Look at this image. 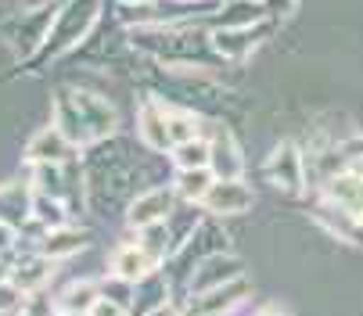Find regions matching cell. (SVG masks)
Segmentation results:
<instances>
[{"instance_id":"1","label":"cell","mask_w":363,"mask_h":316,"mask_svg":"<svg viewBox=\"0 0 363 316\" xmlns=\"http://www.w3.org/2000/svg\"><path fill=\"white\" fill-rule=\"evenodd\" d=\"M97 18H101V0H65V4H58L40 55L58 58V55H65V50L79 47L86 40V33L97 26Z\"/></svg>"},{"instance_id":"2","label":"cell","mask_w":363,"mask_h":316,"mask_svg":"<svg viewBox=\"0 0 363 316\" xmlns=\"http://www.w3.org/2000/svg\"><path fill=\"white\" fill-rule=\"evenodd\" d=\"M245 277H252V270H248V262L234 248L216 252V255H205L201 262H194L187 281H184V298L187 295H201V291H213V288H223V284H234V281H245Z\"/></svg>"},{"instance_id":"3","label":"cell","mask_w":363,"mask_h":316,"mask_svg":"<svg viewBox=\"0 0 363 316\" xmlns=\"http://www.w3.org/2000/svg\"><path fill=\"white\" fill-rule=\"evenodd\" d=\"M267 180L281 191V194H302L309 184V166H306V154L295 140H277L263 162Z\"/></svg>"},{"instance_id":"4","label":"cell","mask_w":363,"mask_h":316,"mask_svg":"<svg viewBox=\"0 0 363 316\" xmlns=\"http://www.w3.org/2000/svg\"><path fill=\"white\" fill-rule=\"evenodd\" d=\"M133 137L151 154H169L173 151V137H169V123H166V97L140 94L137 112H133Z\"/></svg>"},{"instance_id":"5","label":"cell","mask_w":363,"mask_h":316,"mask_svg":"<svg viewBox=\"0 0 363 316\" xmlns=\"http://www.w3.org/2000/svg\"><path fill=\"white\" fill-rule=\"evenodd\" d=\"M177 191H173V184L169 180H162V184H151V187H140L130 201H126V208H123V223L130 227V230H140V227H147V223H162V220H169V213L177 208Z\"/></svg>"},{"instance_id":"6","label":"cell","mask_w":363,"mask_h":316,"mask_svg":"<svg viewBox=\"0 0 363 316\" xmlns=\"http://www.w3.org/2000/svg\"><path fill=\"white\" fill-rule=\"evenodd\" d=\"M11 262V284L29 298V295H47L50 281L62 270V262H55L50 255H43L40 248H18L15 255H8Z\"/></svg>"},{"instance_id":"7","label":"cell","mask_w":363,"mask_h":316,"mask_svg":"<svg viewBox=\"0 0 363 316\" xmlns=\"http://www.w3.org/2000/svg\"><path fill=\"white\" fill-rule=\"evenodd\" d=\"M76 108H79V119L86 126V137L90 144L105 140V137H116L119 133V108L97 90H86V86H69Z\"/></svg>"},{"instance_id":"8","label":"cell","mask_w":363,"mask_h":316,"mask_svg":"<svg viewBox=\"0 0 363 316\" xmlns=\"http://www.w3.org/2000/svg\"><path fill=\"white\" fill-rule=\"evenodd\" d=\"M263 40H270V22L241 26V29L209 26V43H213V55H216L220 62H248Z\"/></svg>"},{"instance_id":"9","label":"cell","mask_w":363,"mask_h":316,"mask_svg":"<svg viewBox=\"0 0 363 316\" xmlns=\"http://www.w3.org/2000/svg\"><path fill=\"white\" fill-rule=\"evenodd\" d=\"M255 201H259V198H255V187L241 176V180H216L213 191L205 194L201 208H205L209 216H216V220H234V216L252 213Z\"/></svg>"},{"instance_id":"10","label":"cell","mask_w":363,"mask_h":316,"mask_svg":"<svg viewBox=\"0 0 363 316\" xmlns=\"http://www.w3.org/2000/svg\"><path fill=\"white\" fill-rule=\"evenodd\" d=\"M248 298H252V288H248V277H245V281L201 291V295H187L180 305L187 309V316H234Z\"/></svg>"},{"instance_id":"11","label":"cell","mask_w":363,"mask_h":316,"mask_svg":"<svg viewBox=\"0 0 363 316\" xmlns=\"http://www.w3.org/2000/svg\"><path fill=\"white\" fill-rule=\"evenodd\" d=\"M72 158H79V147L55 123L33 130L22 144V162H72Z\"/></svg>"},{"instance_id":"12","label":"cell","mask_w":363,"mask_h":316,"mask_svg":"<svg viewBox=\"0 0 363 316\" xmlns=\"http://www.w3.org/2000/svg\"><path fill=\"white\" fill-rule=\"evenodd\" d=\"M90 244H94V234H90L83 223L69 220V223L50 227V230L43 234L40 252H43V255H50L55 262H62V266H69V262H76L79 255H86V252H90Z\"/></svg>"},{"instance_id":"13","label":"cell","mask_w":363,"mask_h":316,"mask_svg":"<svg viewBox=\"0 0 363 316\" xmlns=\"http://www.w3.org/2000/svg\"><path fill=\"white\" fill-rule=\"evenodd\" d=\"M209 169L216 173V180H241L245 176V166H248V158H245V147L241 140L234 137V130L227 123L216 126V133L209 137Z\"/></svg>"},{"instance_id":"14","label":"cell","mask_w":363,"mask_h":316,"mask_svg":"<svg viewBox=\"0 0 363 316\" xmlns=\"http://www.w3.org/2000/svg\"><path fill=\"white\" fill-rule=\"evenodd\" d=\"M159 266H162V262H155V259L140 248V241H137V237L119 241V244L105 255V273L123 277V281H130V284L144 281L151 270H159Z\"/></svg>"},{"instance_id":"15","label":"cell","mask_w":363,"mask_h":316,"mask_svg":"<svg viewBox=\"0 0 363 316\" xmlns=\"http://www.w3.org/2000/svg\"><path fill=\"white\" fill-rule=\"evenodd\" d=\"M320 194H324L328 201H335L338 208H345L349 216L363 220V173H359L356 166H345V169L331 173V176L324 180Z\"/></svg>"},{"instance_id":"16","label":"cell","mask_w":363,"mask_h":316,"mask_svg":"<svg viewBox=\"0 0 363 316\" xmlns=\"http://www.w3.org/2000/svg\"><path fill=\"white\" fill-rule=\"evenodd\" d=\"M173 277L166 273V266H159V270H151L144 281H137L133 284V305H130V312L133 316H147V312H155V309H162V305H169L173 302Z\"/></svg>"},{"instance_id":"17","label":"cell","mask_w":363,"mask_h":316,"mask_svg":"<svg viewBox=\"0 0 363 316\" xmlns=\"http://www.w3.org/2000/svg\"><path fill=\"white\" fill-rule=\"evenodd\" d=\"M29 216H33V187H29V180L26 176L0 180V220L22 227Z\"/></svg>"},{"instance_id":"18","label":"cell","mask_w":363,"mask_h":316,"mask_svg":"<svg viewBox=\"0 0 363 316\" xmlns=\"http://www.w3.org/2000/svg\"><path fill=\"white\" fill-rule=\"evenodd\" d=\"M313 220H317L320 230H331L335 237H342V241H349V244H363V220L349 216L345 208H338L335 201L320 198L317 208H313Z\"/></svg>"},{"instance_id":"19","label":"cell","mask_w":363,"mask_h":316,"mask_svg":"<svg viewBox=\"0 0 363 316\" xmlns=\"http://www.w3.org/2000/svg\"><path fill=\"white\" fill-rule=\"evenodd\" d=\"M50 298H55L58 309H83V312H90L94 302L101 298V277H72L58 291H50Z\"/></svg>"},{"instance_id":"20","label":"cell","mask_w":363,"mask_h":316,"mask_svg":"<svg viewBox=\"0 0 363 316\" xmlns=\"http://www.w3.org/2000/svg\"><path fill=\"white\" fill-rule=\"evenodd\" d=\"M169 184H173V191H177V198H180V201L201 205V201H205V194H209V191H213V184H216V173H213L209 166H201V169H173Z\"/></svg>"},{"instance_id":"21","label":"cell","mask_w":363,"mask_h":316,"mask_svg":"<svg viewBox=\"0 0 363 316\" xmlns=\"http://www.w3.org/2000/svg\"><path fill=\"white\" fill-rule=\"evenodd\" d=\"M137 241H140V248L155 259V262H166L173 259V252H177V241H173V230H169V223L162 220V223H147V227H140V230H130Z\"/></svg>"},{"instance_id":"22","label":"cell","mask_w":363,"mask_h":316,"mask_svg":"<svg viewBox=\"0 0 363 316\" xmlns=\"http://www.w3.org/2000/svg\"><path fill=\"white\" fill-rule=\"evenodd\" d=\"M76 213H72V205L65 201V198H58V194H43V191H33V216L29 220H36V223H43L47 230L50 227H62V223H69Z\"/></svg>"},{"instance_id":"23","label":"cell","mask_w":363,"mask_h":316,"mask_svg":"<svg viewBox=\"0 0 363 316\" xmlns=\"http://www.w3.org/2000/svg\"><path fill=\"white\" fill-rule=\"evenodd\" d=\"M209 137H191V140H180L173 144V151L166 154V162L173 169H201V166H209Z\"/></svg>"},{"instance_id":"24","label":"cell","mask_w":363,"mask_h":316,"mask_svg":"<svg viewBox=\"0 0 363 316\" xmlns=\"http://www.w3.org/2000/svg\"><path fill=\"white\" fill-rule=\"evenodd\" d=\"M101 295L119 305H133V284L123 277H112V273H101Z\"/></svg>"},{"instance_id":"25","label":"cell","mask_w":363,"mask_h":316,"mask_svg":"<svg viewBox=\"0 0 363 316\" xmlns=\"http://www.w3.org/2000/svg\"><path fill=\"white\" fill-rule=\"evenodd\" d=\"M18 227L15 223H8V220H0V259H8V255H15L18 252Z\"/></svg>"},{"instance_id":"26","label":"cell","mask_w":363,"mask_h":316,"mask_svg":"<svg viewBox=\"0 0 363 316\" xmlns=\"http://www.w3.org/2000/svg\"><path fill=\"white\" fill-rule=\"evenodd\" d=\"M26 302V295L11 284V281H0V312H8V309H18Z\"/></svg>"},{"instance_id":"27","label":"cell","mask_w":363,"mask_h":316,"mask_svg":"<svg viewBox=\"0 0 363 316\" xmlns=\"http://www.w3.org/2000/svg\"><path fill=\"white\" fill-rule=\"evenodd\" d=\"M90 316H133V312H130V305H119V302H112V298L101 295V298L94 302Z\"/></svg>"},{"instance_id":"28","label":"cell","mask_w":363,"mask_h":316,"mask_svg":"<svg viewBox=\"0 0 363 316\" xmlns=\"http://www.w3.org/2000/svg\"><path fill=\"white\" fill-rule=\"evenodd\" d=\"M298 8V0H267V11L270 15H291Z\"/></svg>"},{"instance_id":"29","label":"cell","mask_w":363,"mask_h":316,"mask_svg":"<svg viewBox=\"0 0 363 316\" xmlns=\"http://www.w3.org/2000/svg\"><path fill=\"white\" fill-rule=\"evenodd\" d=\"M147 316H187V309H184L180 302H169V305H162V309H155V312H147Z\"/></svg>"},{"instance_id":"30","label":"cell","mask_w":363,"mask_h":316,"mask_svg":"<svg viewBox=\"0 0 363 316\" xmlns=\"http://www.w3.org/2000/svg\"><path fill=\"white\" fill-rule=\"evenodd\" d=\"M22 11H40V8H58V0H18Z\"/></svg>"},{"instance_id":"31","label":"cell","mask_w":363,"mask_h":316,"mask_svg":"<svg viewBox=\"0 0 363 316\" xmlns=\"http://www.w3.org/2000/svg\"><path fill=\"white\" fill-rule=\"evenodd\" d=\"M255 316H288V309H281V305H263Z\"/></svg>"},{"instance_id":"32","label":"cell","mask_w":363,"mask_h":316,"mask_svg":"<svg viewBox=\"0 0 363 316\" xmlns=\"http://www.w3.org/2000/svg\"><path fill=\"white\" fill-rule=\"evenodd\" d=\"M58 316H90V312H83V309H58Z\"/></svg>"},{"instance_id":"33","label":"cell","mask_w":363,"mask_h":316,"mask_svg":"<svg viewBox=\"0 0 363 316\" xmlns=\"http://www.w3.org/2000/svg\"><path fill=\"white\" fill-rule=\"evenodd\" d=\"M22 305H26V302H22ZM22 305H18V309H8V312H0V316H22Z\"/></svg>"},{"instance_id":"34","label":"cell","mask_w":363,"mask_h":316,"mask_svg":"<svg viewBox=\"0 0 363 316\" xmlns=\"http://www.w3.org/2000/svg\"><path fill=\"white\" fill-rule=\"evenodd\" d=\"M184 4H205V0H184Z\"/></svg>"},{"instance_id":"35","label":"cell","mask_w":363,"mask_h":316,"mask_svg":"<svg viewBox=\"0 0 363 316\" xmlns=\"http://www.w3.org/2000/svg\"><path fill=\"white\" fill-rule=\"evenodd\" d=\"M259 4H267V0H259Z\"/></svg>"},{"instance_id":"36","label":"cell","mask_w":363,"mask_h":316,"mask_svg":"<svg viewBox=\"0 0 363 316\" xmlns=\"http://www.w3.org/2000/svg\"><path fill=\"white\" fill-rule=\"evenodd\" d=\"M58 4H65V0H58Z\"/></svg>"}]
</instances>
